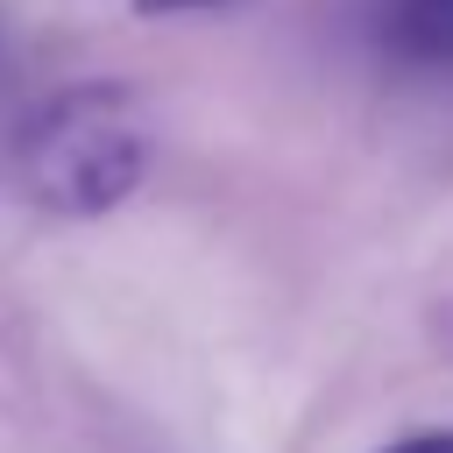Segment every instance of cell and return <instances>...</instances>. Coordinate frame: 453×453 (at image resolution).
Here are the masks:
<instances>
[{
    "mask_svg": "<svg viewBox=\"0 0 453 453\" xmlns=\"http://www.w3.org/2000/svg\"><path fill=\"white\" fill-rule=\"evenodd\" d=\"M142 14H205V7H234V0H134Z\"/></svg>",
    "mask_w": 453,
    "mask_h": 453,
    "instance_id": "3",
    "label": "cell"
},
{
    "mask_svg": "<svg viewBox=\"0 0 453 453\" xmlns=\"http://www.w3.org/2000/svg\"><path fill=\"white\" fill-rule=\"evenodd\" d=\"M149 170V127L120 85H71L14 127V184L57 219L120 205Z\"/></svg>",
    "mask_w": 453,
    "mask_h": 453,
    "instance_id": "1",
    "label": "cell"
},
{
    "mask_svg": "<svg viewBox=\"0 0 453 453\" xmlns=\"http://www.w3.org/2000/svg\"><path fill=\"white\" fill-rule=\"evenodd\" d=\"M375 50L396 71L453 78V0H382L375 7Z\"/></svg>",
    "mask_w": 453,
    "mask_h": 453,
    "instance_id": "2",
    "label": "cell"
},
{
    "mask_svg": "<svg viewBox=\"0 0 453 453\" xmlns=\"http://www.w3.org/2000/svg\"><path fill=\"white\" fill-rule=\"evenodd\" d=\"M389 453H453V432H418V439H403Z\"/></svg>",
    "mask_w": 453,
    "mask_h": 453,
    "instance_id": "4",
    "label": "cell"
}]
</instances>
